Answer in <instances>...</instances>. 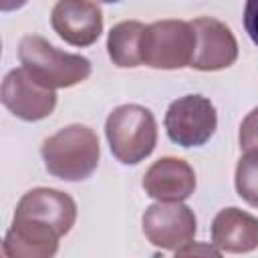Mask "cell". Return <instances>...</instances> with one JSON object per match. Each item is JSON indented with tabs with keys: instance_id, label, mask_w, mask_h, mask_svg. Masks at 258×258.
Returning <instances> with one entry per match:
<instances>
[{
	"instance_id": "8",
	"label": "cell",
	"mask_w": 258,
	"mask_h": 258,
	"mask_svg": "<svg viewBox=\"0 0 258 258\" xmlns=\"http://www.w3.org/2000/svg\"><path fill=\"white\" fill-rule=\"evenodd\" d=\"M196 32V50L191 58V69L196 71H222L236 62L238 42L234 32L220 20L202 16L191 20Z\"/></svg>"
},
{
	"instance_id": "12",
	"label": "cell",
	"mask_w": 258,
	"mask_h": 258,
	"mask_svg": "<svg viewBox=\"0 0 258 258\" xmlns=\"http://www.w3.org/2000/svg\"><path fill=\"white\" fill-rule=\"evenodd\" d=\"M14 216L46 222L52 228H56L60 236H64L75 226L77 204L64 191L50 189V187H34L20 198Z\"/></svg>"
},
{
	"instance_id": "10",
	"label": "cell",
	"mask_w": 258,
	"mask_h": 258,
	"mask_svg": "<svg viewBox=\"0 0 258 258\" xmlns=\"http://www.w3.org/2000/svg\"><path fill=\"white\" fill-rule=\"evenodd\" d=\"M60 238L58 230L46 222L14 216L4 236L2 252L8 258H50L56 254Z\"/></svg>"
},
{
	"instance_id": "3",
	"label": "cell",
	"mask_w": 258,
	"mask_h": 258,
	"mask_svg": "<svg viewBox=\"0 0 258 258\" xmlns=\"http://www.w3.org/2000/svg\"><path fill=\"white\" fill-rule=\"evenodd\" d=\"M111 153L125 165L143 161L157 143V123L147 107L129 103L113 109L105 123Z\"/></svg>"
},
{
	"instance_id": "6",
	"label": "cell",
	"mask_w": 258,
	"mask_h": 258,
	"mask_svg": "<svg viewBox=\"0 0 258 258\" xmlns=\"http://www.w3.org/2000/svg\"><path fill=\"white\" fill-rule=\"evenodd\" d=\"M196 232V216L181 202H157L143 214V234L157 248L177 252L194 242Z\"/></svg>"
},
{
	"instance_id": "13",
	"label": "cell",
	"mask_w": 258,
	"mask_h": 258,
	"mask_svg": "<svg viewBox=\"0 0 258 258\" xmlns=\"http://www.w3.org/2000/svg\"><path fill=\"white\" fill-rule=\"evenodd\" d=\"M212 242L224 252H252L258 248V218L238 208L220 210L212 222Z\"/></svg>"
},
{
	"instance_id": "17",
	"label": "cell",
	"mask_w": 258,
	"mask_h": 258,
	"mask_svg": "<svg viewBox=\"0 0 258 258\" xmlns=\"http://www.w3.org/2000/svg\"><path fill=\"white\" fill-rule=\"evenodd\" d=\"M244 28L254 44H258V0H246L244 6Z\"/></svg>"
},
{
	"instance_id": "5",
	"label": "cell",
	"mask_w": 258,
	"mask_h": 258,
	"mask_svg": "<svg viewBox=\"0 0 258 258\" xmlns=\"http://www.w3.org/2000/svg\"><path fill=\"white\" fill-rule=\"evenodd\" d=\"M218 125L216 107L202 95L175 99L165 113L167 137L181 147H200L214 135Z\"/></svg>"
},
{
	"instance_id": "9",
	"label": "cell",
	"mask_w": 258,
	"mask_h": 258,
	"mask_svg": "<svg viewBox=\"0 0 258 258\" xmlns=\"http://www.w3.org/2000/svg\"><path fill=\"white\" fill-rule=\"evenodd\" d=\"M54 32L73 46H91L103 32V12L93 0H58L50 12Z\"/></svg>"
},
{
	"instance_id": "4",
	"label": "cell",
	"mask_w": 258,
	"mask_h": 258,
	"mask_svg": "<svg viewBox=\"0 0 258 258\" xmlns=\"http://www.w3.org/2000/svg\"><path fill=\"white\" fill-rule=\"evenodd\" d=\"M196 32L185 20H157L145 26L141 38V64L175 71L191 64Z\"/></svg>"
},
{
	"instance_id": "16",
	"label": "cell",
	"mask_w": 258,
	"mask_h": 258,
	"mask_svg": "<svg viewBox=\"0 0 258 258\" xmlns=\"http://www.w3.org/2000/svg\"><path fill=\"white\" fill-rule=\"evenodd\" d=\"M240 147L244 151L258 149V107L252 109L240 125Z\"/></svg>"
},
{
	"instance_id": "19",
	"label": "cell",
	"mask_w": 258,
	"mask_h": 258,
	"mask_svg": "<svg viewBox=\"0 0 258 258\" xmlns=\"http://www.w3.org/2000/svg\"><path fill=\"white\" fill-rule=\"evenodd\" d=\"M26 2H28V0H0V8H2L4 12H10V10L22 8Z\"/></svg>"
},
{
	"instance_id": "2",
	"label": "cell",
	"mask_w": 258,
	"mask_h": 258,
	"mask_svg": "<svg viewBox=\"0 0 258 258\" xmlns=\"http://www.w3.org/2000/svg\"><path fill=\"white\" fill-rule=\"evenodd\" d=\"M18 58L22 69L48 89H67L91 75V60L81 54L62 52L48 40L28 34L18 44Z\"/></svg>"
},
{
	"instance_id": "18",
	"label": "cell",
	"mask_w": 258,
	"mask_h": 258,
	"mask_svg": "<svg viewBox=\"0 0 258 258\" xmlns=\"http://www.w3.org/2000/svg\"><path fill=\"white\" fill-rule=\"evenodd\" d=\"M177 256H189V254H206V256H220V248L216 246H196V244H187L181 250L175 252Z\"/></svg>"
},
{
	"instance_id": "15",
	"label": "cell",
	"mask_w": 258,
	"mask_h": 258,
	"mask_svg": "<svg viewBox=\"0 0 258 258\" xmlns=\"http://www.w3.org/2000/svg\"><path fill=\"white\" fill-rule=\"evenodd\" d=\"M234 181L238 196L246 204L258 208V149H250L238 159Z\"/></svg>"
},
{
	"instance_id": "20",
	"label": "cell",
	"mask_w": 258,
	"mask_h": 258,
	"mask_svg": "<svg viewBox=\"0 0 258 258\" xmlns=\"http://www.w3.org/2000/svg\"><path fill=\"white\" fill-rule=\"evenodd\" d=\"M101 2H121V0H101Z\"/></svg>"
},
{
	"instance_id": "14",
	"label": "cell",
	"mask_w": 258,
	"mask_h": 258,
	"mask_svg": "<svg viewBox=\"0 0 258 258\" xmlns=\"http://www.w3.org/2000/svg\"><path fill=\"white\" fill-rule=\"evenodd\" d=\"M145 24L139 20H123L115 24L107 38V50L113 64L133 69L141 64V38Z\"/></svg>"
},
{
	"instance_id": "11",
	"label": "cell",
	"mask_w": 258,
	"mask_h": 258,
	"mask_svg": "<svg viewBox=\"0 0 258 258\" xmlns=\"http://www.w3.org/2000/svg\"><path fill=\"white\" fill-rule=\"evenodd\" d=\"M143 189L157 202H183L196 189V173L183 159L161 157L145 171Z\"/></svg>"
},
{
	"instance_id": "1",
	"label": "cell",
	"mask_w": 258,
	"mask_h": 258,
	"mask_svg": "<svg viewBox=\"0 0 258 258\" xmlns=\"http://www.w3.org/2000/svg\"><path fill=\"white\" fill-rule=\"evenodd\" d=\"M40 153L50 175L62 181H81L97 169L101 147L93 129L69 125L44 139Z\"/></svg>"
},
{
	"instance_id": "7",
	"label": "cell",
	"mask_w": 258,
	"mask_h": 258,
	"mask_svg": "<svg viewBox=\"0 0 258 258\" xmlns=\"http://www.w3.org/2000/svg\"><path fill=\"white\" fill-rule=\"evenodd\" d=\"M2 103L22 121H40L54 111L56 93L36 83L26 69H14L2 81Z\"/></svg>"
}]
</instances>
